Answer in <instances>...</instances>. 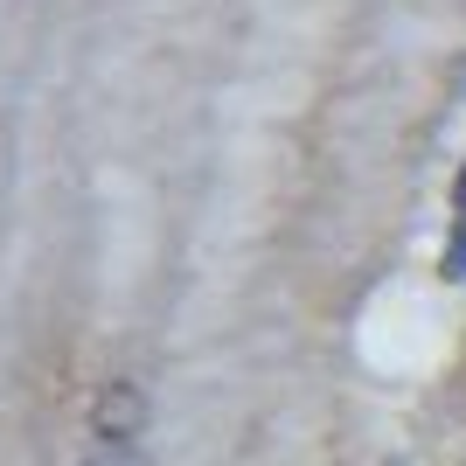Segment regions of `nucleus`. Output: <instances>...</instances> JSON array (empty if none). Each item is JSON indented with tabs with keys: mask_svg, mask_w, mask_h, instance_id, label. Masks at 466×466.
I'll list each match as a JSON object with an SVG mask.
<instances>
[{
	"mask_svg": "<svg viewBox=\"0 0 466 466\" xmlns=\"http://www.w3.org/2000/svg\"><path fill=\"white\" fill-rule=\"evenodd\" d=\"M147 390L139 376H105L84 418V466H147Z\"/></svg>",
	"mask_w": 466,
	"mask_h": 466,
	"instance_id": "obj_1",
	"label": "nucleus"
},
{
	"mask_svg": "<svg viewBox=\"0 0 466 466\" xmlns=\"http://www.w3.org/2000/svg\"><path fill=\"white\" fill-rule=\"evenodd\" d=\"M439 279H452V286L466 279V160H460V175H452V237H446V251H439Z\"/></svg>",
	"mask_w": 466,
	"mask_h": 466,
	"instance_id": "obj_2",
	"label": "nucleus"
}]
</instances>
